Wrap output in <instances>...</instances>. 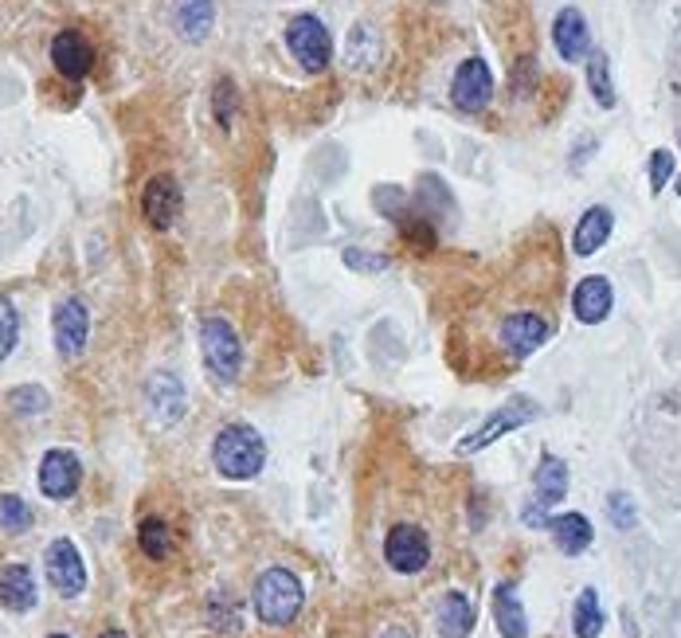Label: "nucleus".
Returning <instances> with one entry per match:
<instances>
[{"label": "nucleus", "mask_w": 681, "mask_h": 638, "mask_svg": "<svg viewBox=\"0 0 681 638\" xmlns=\"http://www.w3.org/2000/svg\"><path fill=\"white\" fill-rule=\"evenodd\" d=\"M607 513H611V521L619 529L635 525V501H630L627 493H611V498H607Z\"/></svg>", "instance_id": "72a5a7b5"}, {"label": "nucleus", "mask_w": 681, "mask_h": 638, "mask_svg": "<svg viewBox=\"0 0 681 638\" xmlns=\"http://www.w3.org/2000/svg\"><path fill=\"white\" fill-rule=\"evenodd\" d=\"M611 227H615L611 208H604V204L587 208L584 216H579L576 232H572V251H576V255H595V251H599V247L607 243Z\"/></svg>", "instance_id": "a211bd4d"}, {"label": "nucleus", "mask_w": 681, "mask_h": 638, "mask_svg": "<svg viewBox=\"0 0 681 638\" xmlns=\"http://www.w3.org/2000/svg\"><path fill=\"white\" fill-rule=\"evenodd\" d=\"M493 98V75L482 60H462L455 71V83H450V103L458 106L462 114H478L486 110Z\"/></svg>", "instance_id": "1a4fd4ad"}, {"label": "nucleus", "mask_w": 681, "mask_h": 638, "mask_svg": "<svg viewBox=\"0 0 681 638\" xmlns=\"http://www.w3.org/2000/svg\"><path fill=\"white\" fill-rule=\"evenodd\" d=\"M286 47H290V55L302 63L310 75L326 71L329 60H333V35H329V28L321 24L318 17H310V12H302V17H294L290 24H286Z\"/></svg>", "instance_id": "20e7f679"}, {"label": "nucleus", "mask_w": 681, "mask_h": 638, "mask_svg": "<svg viewBox=\"0 0 681 638\" xmlns=\"http://www.w3.org/2000/svg\"><path fill=\"white\" fill-rule=\"evenodd\" d=\"M138 544L146 552L149 561H164L169 552H173V533L164 525V518H146L138 525Z\"/></svg>", "instance_id": "a878e982"}, {"label": "nucleus", "mask_w": 681, "mask_h": 638, "mask_svg": "<svg viewBox=\"0 0 681 638\" xmlns=\"http://www.w3.org/2000/svg\"><path fill=\"white\" fill-rule=\"evenodd\" d=\"M44 572H47V584H52L63 599H75V595H83V587H87V564L78 556L75 541H67V536L47 544Z\"/></svg>", "instance_id": "423d86ee"}, {"label": "nucleus", "mask_w": 681, "mask_h": 638, "mask_svg": "<svg viewBox=\"0 0 681 638\" xmlns=\"http://www.w3.org/2000/svg\"><path fill=\"white\" fill-rule=\"evenodd\" d=\"M384 561L400 572V576H415V572L427 568L432 561V541L419 525H396L384 536Z\"/></svg>", "instance_id": "6e6552de"}, {"label": "nucleus", "mask_w": 681, "mask_h": 638, "mask_svg": "<svg viewBox=\"0 0 681 638\" xmlns=\"http://www.w3.org/2000/svg\"><path fill=\"white\" fill-rule=\"evenodd\" d=\"M216 118H220V126H232V118H235V87L227 83V78H220L216 83Z\"/></svg>", "instance_id": "473e14b6"}, {"label": "nucleus", "mask_w": 681, "mask_h": 638, "mask_svg": "<svg viewBox=\"0 0 681 638\" xmlns=\"http://www.w3.org/2000/svg\"><path fill=\"white\" fill-rule=\"evenodd\" d=\"M52 63L63 78L78 83V78H87L91 67H95V47H91V40L83 32L63 28V32L52 40Z\"/></svg>", "instance_id": "f8f14e48"}, {"label": "nucleus", "mask_w": 681, "mask_h": 638, "mask_svg": "<svg viewBox=\"0 0 681 638\" xmlns=\"http://www.w3.org/2000/svg\"><path fill=\"white\" fill-rule=\"evenodd\" d=\"M0 604L17 615L35 607V576L28 564H9V568H4V576H0Z\"/></svg>", "instance_id": "6ab92c4d"}, {"label": "nucleus", "mask_w": 681, "mask_h": 638, "mask_svg": "<svg viewBox=\"0 0 681 638\" xmlns=\"http://www.w3.org/2000/svg\"><path fill=\"white\" fill-rule=\"evenodd\" d=\"M380 638H412V635H407L404 627H392V630H384V635H380Z\"/></svg>", "instance_id": "f704fd0d"}, {"label": "nucleus", "mask_w": 681, "mask_h": 638, "mask_svg": "<svg viewBox=\"0 0 681 638\" xmlns=\"http://www.w3.org/2000/svg\"><path fill=\"white\" fill-rule=\"evenodd\" d=\"M549 529H552L556 549L568 552V556H579V552L592 544V521H587L584 513H561V518L549 521Z\"/></svg>", "instance_id": "4be33fe9"}, {"label": "nucleus", "mask_w": 681, "mask_h": 638, "mask_svg": "<svg viewBox=\"0 0 681 638\" xmlns=\"http://www.w3.org/2000/svg\"><path fill=\"white\" fill-rule=\"evenodd\" d=\"M200 353H204L208 372H212L220 384H235V380H240L243 345H240V333H235L227 318L200 321Z\"/></svg>", "instance_id": "7ed1b4c3"}, {"label": "nucleus", "mask_w": 681, "mask_h": 638, "mask_svg": "<svg viewBox=\"0 0 681 638\" xmlns=\"http://www.w3.org/2000/svg\"><path fill=\"white\" fill-rule=\"evenodd\" d=\"M98 638H126V630H103Z\"/></svg>", "instance_id": "c9c22d12"}, {"label": "nucleus", "mask_w": 681, "mask_h": 638, "mask_svg": "<svg viewBox=\"0 0 681 638\" xmlns=\"http://www.w3.org/2000/svg\"><path fill=\"white\" fill-rule=\"evenodd\" d=\"M611 302H615V294H611V283L599 275L584 278V283L572 290V313H576L584 326H599V321L611 313Z\"/></svg>", "instance_id": "2eb2a0df"}, {"label": "nucleus", "mask_w": 681, "mask_h": 638, "mask_svg": "<svg viewBox=\"0 0 681 638\" xmlns=\"http://www.w3.org/2000/svg\"><path fill=\"white\" fill-rule=\"evenodd\" d=\"M212 462L232 482H247V478H255L267 466V443L247 423H227L224 432L216 435V443H212Z\"/></svg>", "instance_id": "f257e3e1"}, {"label": "nucleus", "mask_w": 681, "mask_h": 638, "mask_svg": "<svg viewBox=\"0 0 681 638\" xmlns=\"http://www.w3.org/2000/svg\"><path fill=\"white\" fill-rule=\"evenodd\" d=\"M0 529L4 533H28L32 529V509L17 493H0Z\"/></svg>", "instance_id": "cd10ccee"}, {"label": "nucleus", "mask_w": 681, "mask_h": 638, "mask_svg": "<svg viewBox=\"0 0 681 638\" xmlns=\"http://www.w3.org/2000/svg\"><path fill=\"white\" fill-rule=\"evenodd\" d=\"M35 482H40V493H44V498L67 501L71 493L78 490V482H83V466H78V458L71 455V450H47V455L40 458Z\"/></svg>", "instance_id": "9b49d317"}, {"label": "nucleus", "mask_w": 681, "mask_h": 638, "mask_svg": "<svg viewBox=\"0 0 681 638\" xmlns=\"http://www.w3.org/2000/svg\"><path fill=\"white\" fill-rule=\"evenodd\" d=\"M475 630V604L462 592H447L439 604V635L443 638H470Z\"/></svg>", "instance_id": "412c9836"}, {"label": "nucleus", "mask_w": 681, "mask_h": 638, "mask_svg": "<svg viewBox=\"0 0 681 638\" xmlns=\"http://www.w3.org/2000/svg\"><path fill=\"white\" fill-rule=\"evenodd\" d=\"M552 44H556V52H561L568 63L584 60V55L592 52V32H587L584 12L564 9L561 17H556V24H552Z\"/></svg>", "instance_id": "dca6fc26"}, {"label": "nucleus", "mask_w": 681, "mask_h": 638, "mask_svg": "<svg viewBox=\"0 0 681 638\" xmlns=\"http://www.w3.org/2000/svg\"><path fill=\"white\" fill-rule=\"evenodd\" d=\"M447 208H450V192H447V184L439 181L435 173H423L419 177V184H415V196H412V212L415 216H423V220H439V216H447Z\"/></svg>", "instance_id": "5701e85b"}, {"label": "nucleus", "mask_w": 681, "mask_h": 638, "mask_svg": "<svg viewBox=\"0 0 681 638\" xmlns=\"http://www.w3.org/2000/svg\"><path fill=\"white\" fill-rule=\"evenodd\" d=\"M9 407L17 415H40L47 412V392L35 389V384H20V389L9 392Z\"/></svg>", "instance_id": "c756f323"}, {"label": "nucleus", "mask_w": 681, "mask_h": 638, "mask_svg": "<svg viewBox=\"0 0 681 638\" xmlns=\"http://www.w3.org/2000/svg\"><path fill=\"white\" fill-rule=\"evenodd\" d=\"M493 619H498L501 638H525L529 635L525 607H521L518 587L513 584H498V592H493Z\"/></svg>", "instance_id": "aec40b11"}, {"label": "nucleus", "mask_w": 681, "mask_h": 638, "mask_svg": "<svg viewBox=\"0 0 681 638\" xmlns=\"http://www.w3.org/2000/svg\"><path fill=\"white\" fill-rule=\"evenodd\" d=\"M587 83H592L595 103L604 106V110H611V106H615V87H611V63H607L604 52H592V60H587Z\"/></svg>", "instance_id": "bb28decb"}, {"label": "nucleus", "mask_w": 681, "mask_h": 638, "mask_svg": "<svg viewBox=\"0 0 681 638\" xmlns=\"http://www.w3.org/2000/svg\"><path fill=\"white\" fill-rule=\"evenodd\" d=\"M572 623H576V638H599V630H604V607H599V595L592 587L579 592Z\"/></svg>", "instance_id": "393cba45"}, {"label": "nucleus", "mask_w": 681, "mask_h": 638, "mask_svg": "<svg viewBox=\"0 0 681 638\" xmlns=\"http://www.w3.org/2000/svg\"><path fill=\"white\" fill-rule=\"evenodd\" d=\"M87 333H91V313L78 298H63L52 313V337H55V353L63 361H75L87 349Z\"/></svg>", "instance_id": "0eeeda50"}, {"label": "nucleus", "mask_w": 681, "mask_h": 638, "mask_svg": "<svg viewBox=\"0 0 681 638\" xmlns=\"http://www.w3.org/2000/svg\"><path fill=\"white\" fill-rule=\"evenodd\" d=\"M549 341V321L541 313H509L501 321V345L509 349V357H529Z\"/></svg>", "instance_id": "ddd939ff"}, {"label": "nucleus", "mask_w": 681, "mask_h": 638, "mask_svg": "<svg viewBox=\"0 0 681 638\" xmlns=\"http://www.w3.org/2000/svg\"><path fill=\"white\" fill-rule=\"evenodd\" d=\"M47 638H67V635H47Z\"/></svg>", "instance_id": "e433bc0d"}, {"label": "nucleus", "mask_w": 681, "mask_h": 638, "mask_svg": "<svg viewBox=\"0 0 681 638\" xmlns=\"http://www.w3.org/2000/svg\"><path fill=\"white\" fill-rule=\"evenodd\" d=\"M376 204H380V216L396 220V224H404L407 216H412V196H404L400 189H376Z\"/></svg>", "instance_id": "7c9ffc66"}, {"label": "nucleus", "mask_w": 681, "mask_h": 638, "mask_svg": "<svg viewBox=\"0 0 681 638\" xmlns=\"http://www.w3.org/2000/svg\"><path fill=\"white\" fill-rule=\"evenodd\" d=\"M536 415H541V407L533 404L529 396H513L509 404H501L498 412L490 415V419L478 427V432H470L462 443H458V455H475V450H486L490 443H498L501 435L518 432V427H525V423H533Z\"/></svg>", "instance_id": "39448f33"}, {"label": "nucleus", "mask_w": 681, "mask_h": 638, "mask_svg": "<svg viewBox=\"0 0 681 638\" xmlns=\"http://www.w3.org/2000/svg\"><path fill=\"white\" fill-rule=\"evenodd\" d=\"M302 604H306V587L290 568H267L255 579V615H259L267 627H286V623H294L298 612H302Z\"/></svg>", "instance_id": "f03ea898"}, {"label": "nucleus", "mask_w": 681, "mask_h": 638, "mask_svg": "<svg viewBox=\"0 0 681 638\" xmlns=\"http://www.w3.org/2000/svg\"><path fill=\"white\" fill-rule=\"evenodd\" d=\"M20 341V313L9 298H0V361H9Z\"/></svg>", "instance_id": "c85d7f7f"}, {"label": "nucleus", "mask_w": 681, "mask_h": 638, "mask_svg": "<svg viewBox=\"0 0 681 638\" xmlns=\"http://www.w3.org/2000/svg\"><path fill=\"white\" fill-rule=\"evenodd\" d=\"M564 493H568V462L556 455H544L536 466V501L556 506V501H564Z\"/></svg>", "instance_id": "b1692460"}, {"label": "nucleus", "mask_w": 681, "mask_h": 638, "mask_svg": "<svg viewBox=\"0 0 681 638\" xmlns=\"http://www.w3.org/2000/svg\"><path fill=\"white\" fill-rule=\"evenodd\" d=\"M673 177V157L666 149H655L650 153V192H662Z\"/></svg>", "instance_id": "2f4dec72"}, {"label": "nucleus", "mask_w": 681, "mask_h": 638, "mask_svg": "<svg viewBox=\"0 0 681 638\" xmlns=\"http://www.w3.org/2000/svg\"><path fill=\"white\" fill-rule=\"evenodd\" d=\"M169 17H173V28L181 32V40L200 44V40L212 32L216 4H212V0H173V4H169Z\"/></svg>", "instance_id": "f3484780"}, {"label": "nucleus", "mask_w": 681, "mask_h": 638, "mask_svg": "<svg viewBox=\"0 0 681 638\" xmlns=\"http://www.w3.org/2000/svg\"><path fill=\"white\" fill-rule=\"evenodd\" d=\"M181 208H184L181 184L169 173L153 177V181L146 184V192H141V216H146V224L153 227V232H169V227L177 224V216H181Z\"/></svg>", "instance_id": "9d476101"}, {"label": "nucleus", "mask_w": 681, "mask_h": 638, "mask_svg": "<svg viewBox=\"0 0 681 638\" xmlns=\"http://www.w3.org/2000/svg\"><path fill=\"white\" fill-rule=\"evenodd\" d=\"M146 400L153 419L161 423H177L184 415V407H189V396H184V384L177 372H153L146 384Z\"/></svg>", "instance_id": "4468645a"}]
</instances>
